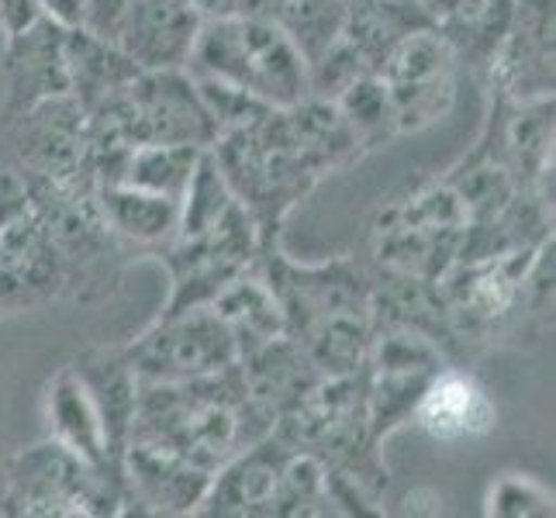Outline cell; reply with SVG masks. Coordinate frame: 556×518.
I'll return each mask as SVG.
<instances>
[{"mask_svg":"<svg viewBox=\"0 0 556 518\" xmlns=\"http://www.w3.org/2000/svg\"><path fill=\"white\" fill-rule=\"evenodd\" d=\"M488 515L497 518H519V515H553V494L532 481L526 473H505L497 477L488 491Z\"/></svg>","mask_w":556,"mask_h":518,"instance_id":"19","label":"cell"},{"mask_svg":"<svg viewBox=\"0 0 556 518\" xmlns=\"http://www.w3.org/2000/svg\"><path fill=\"white\" fill-rule=\"evenodd\" d=\"M0 505V511L11 515H118L125 511V491L46 439L4 464Z\"/></svg>","mask_w":556,"mask_h":518,"instance_id":"6","label":"cell"},{"mask_svg":"<svg viewBox=\"0 0 556 518\" xmlns=\"http://www.w3.org/2000/svg\"><path fill=\"white\" fill-rule=\"evenodd\" d=\"M332 101L342 118H346V125L353 128V136L363 152H370L397 136L394 108H391V98H388V90H383L377 73L356 76V80L342 93H336Z\"/></svg>","mask_w":556,"mask_h":518,"instance_id":"18","label":"cell"},{"mask_svg":"<svg viewBox=\"0 0 556 518\" xmlns=\"http://www.w3.org/2000/svg\"><path fill=\"white\" fill-rule=\"evenodd\" d=\"M488 66L494 90L515 104L553 98V0H511L508 28Z\"/></svg>","mask_w":556,"mask_h":518,"instance_id":"9","label":"cell"},{"mask_svg":"<svg viewBox=\"0 0 556 518\" xmlns=\"http://www.w3.org/2000/svg\"><path fill=\"white\" fill-rule=\"evenodd\" d=\"M131 0H84V17H80V28L108 38V42H118V31L125 22V11H128Z\"/></svg>","mask_w":556,"mask_h":518,"instance_id":"20","label":"cell"},{"mask_svg":"<svg viewBox=\"0 0 556 518\" xmlns=\"http://www.w3.org/2000/svg\"><path fill=\"white\" fill-rule=\"evenodd\" d=\"M184 70L198 80L236 87L266 108H294L308 98V60L270 17H201Z\"/></svg>","mask_w":556,"mask_h":518,"instance_id":"4","label":"cell"},{"mask_svg":"<svg viewBox=\"0 0 556 518\" xmlns=\"http://www.w3.org/2000/svg\"><path fill=\"white\" fill-rule=\"evenodd\" d=\"M211 156L232 198L249 211L260 249L274 245L291 207L312 194L321 173L304 156V149L287 118V108H266L245 125L218 131Z\"/></svg>","mask_w":556,"mask_h":518,"instance_id":"3","label":"cell"},{"mask_svg":"<svg viewBox=\"0 0 556 518\" xmlns=\"http://www.w3.org/2000/svg\"><path fill=\"white\" fill-rule=\"evenodd\" d=\"M122 350L136 377L152 383L194 380L239 363L236 339L211 304H194V308L169 315L163 312Z\"/></svg>","mask_w":556,"mask_h":518,"instance_id":"7","label":"cell"},{"mask_svg":"<svg viewBox=\"0 0 556 518\" xmlns=\"http://www.w3.org/2000/svg\"><path fill=\"white\" fill-rule=\"evenodd\" d=\"M125 505H139L152 515L198 511L211 488V473L156 446L128 443L125 450Z\"/></svg>","mask_w":556,"mask_h":518,"instance_id":"14","label":"cell"},{"mask_svg":"<svg viewBox=\"0 0 556 518\" xmlns=\"http://www.w3.org/2000/svg\"><path fill=\"white\" fill-rule=\"evenodd\" d=\"M46 17L60 22L63 28H80V17H84V0H38Z\"/></svg>","mask_w":556,"mask_h":518,"instance_id":"22","label":"cell"},{"mask_svg":"<svg viewBox=\"0 0 556 518\" xmlns=\"http://www.w3.org/2000/svg\"><path fill=\"white\" fill-rule=\"evenodd\" d=\"M42 412H46V426H49L52 443H60L73 456H80L87 467L104 473L108 481H114L125 491L122 456L114 453L108 429H104V418H101L98 405H93L87 383L73 370V363L46 383Z\"/></svg>","mask_w":556,"mask_h":518,"instance_id":"11","label":"cell"},{"mask_svg":"<svg viewBox=\"0 0 556 518\" xmlns=\"http://www.w3.org/2000/svg\"><path fill=\"white\" fill-rule=\"evenodd\" d=\"M93 204L108 232L142 253L160 256L177 239L180 228V201L166 194H152L128 184H98Z\"/></svg>","mask_w":556,"mask_h":518,"instance_id":"15","label":"cell"},{"mask_svg":"<svg viewBox=\"0 0 556 518\" xmlns=\"http://www.w3.org/2000/svg\"><path fill=\"white\" fill-rule=\"evenodd\" d=\"M66 73L70 98L80 104L84 114H93L142 70L128 60L118 42H108L84 28H66Z\"/></svg>","mask_w":556,"mask_h":518,"instance_id":"16","label":"cell"},{"mask_svg":"<svg viewBox=\"0 0 556 518\" xmlns=\"http://www.w3.org/2000/svg\"><path fill=\"white\" fill-rule=\"evenodd\" d=\"M412 421L435 443H464V439L488 435L497 426V408L488 388L470 370L446 363L426 383Z\"/></svg>","mask_w":556,"mask_h":518,"instance_id":"13","label":"cell"},{"mask_svg":"<svg viewBox=\"0 0 556 518\" xmlns=\"http://www.w3.org/2000/svg\"><path fill=\"white\" fill-rule=\"evenodd\" d=\"M415 8L426 14L432 25H446L450 17L459 11V0H415Z\"/></svg>","mask_w":556,"mask_h":518,"instance_id":"23","label":"cell"},{"mask_svg":"<svg viewBox=\"0 0 556 518\" xmlns=\"http://www.w3.org/2000/svg\"><path fill=\"white\" fill-rule=\"evenodd\" d=\"M256 266L283 312V336L301 345L321 377L363 370L374 342V283L353 263L294 266L274 245L260 249Z\"/></svg>","mask_w":556,"mask_h":518,"instance_id":"2","label":"cell"},{"mask_svg":"<svg viewBox=\"0 0 556 518\" xmlns=\"http://www.w3.org/2000/svg\"><path fill=\"white\" fill-rule=\"evenodd\" d=\"M377 76L391 98L397 136L421 131L443 118L453 104L456 49L439 25L418 28L401 38Z\"/></svg>","mask_w":556,"mask_h":518,"instance_id":"8","label":"cell"},{"mask_svg":"<svg viewBox=\"0 0 556 518\" xmlns=\"http://www.w3.org/2000/svg\"><path fill=\"white\" fill-rule=\"evenodd\" d=\"M211 308L222 315V321L228 325V332H232L239 359L249 356V353H256L260 345H266L270 339L283 336L280 301H277L274 287L266 283V277H263V270L256 263L228 283L225 291L211 301Z\"/></svg>","mask_w":556,"mask_h":518,"instance_id":"17","label":"cell"},{"mask_svg":"<svg viewBox=\"0 0 556 518\" xmlns=\"http://www.w3.org/2000/svg\"><path fill=\"white\" fill-rule=\"evenodd\" d=\"M35 17H42L38 0H0V31H4V38L28 28Z\"/></svg>","mask_w":556,"mask_h":518,"instance_id":"21","label":"cell"},{"mask_svg":"<svg viewBox=\"0 0 556 518\" xmlns=\"http://www.w3.org/2000/svg\"><path fill=\"white\" fill-rule=\"evenodd\" d=\"M329 467L277 432L242 450L211 477L198 511L207 515H325L332 508Z\"/></svg>","mask_w":556,"mask_h":518,"instance_id":"5","label":"cell"},{"mask_svg":"<svg viewBox=\"0 0 556 518\" xmlns=\"http://www.w3.org/2000/svg\"><path fill=\"white\" fill-rule=\"evenodd\" d=\"M66 28L52 17H35L22 31L8 35L4 52V118H17L42 101L66 98Z\"/></svg>","mask_w":556,"mask_h":518,"instance_id":"10","label":"cell"},{"mask_svg":"<svg viewBox=\"0 0 556 518\" xmlns=\"http://www.w3.org/2000/svg\"><path fill=\"white\" fill-rule=\"evenodd\" d=\"M198 28L194 0H131L118 46L139 70H184Z\"/></svg>","mask_w":556,"mask_h":518,"instance_id":"12","label":"cell"},{"mask_svg":"<svg viewBox=\"0 0 556 518\" xmlns=\"http://www.w3.org/2000/svg\"><path fill=\"white\" fill-rule=\"evenodd\" d=\"M266 432H274V418L249 391L242 367L232 363L194 380H139L128 443L174 453L215 477L228 459L260 443Z\"/></svg>","mask_w":556,"mask_h":518,"instance_id":"1","label":"cell"}]
</instances>
